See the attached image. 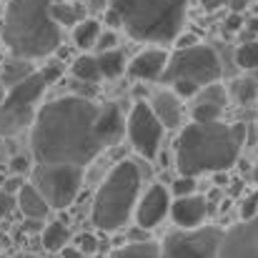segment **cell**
I'll return each instance as SVG.
<instances>
[{"mask_svg": "<svg viewBox=\"0 0 258 258\" xmlns=\"http://www.w3.org/2000/svg\"><path fill=\"white\" fill-rule=\"evenodd\" d=\"M78 248L83 251V256H93V253L98 251L95 236H93V233H81V236H78Z\"/></svg>", "mask_w": 258, "mask_h": 258, "instance_id": "34", "label": "cell"}, {"mask_svg": "<svg viewBox=\"0 0 258 258\" xmlns=\"http://www.w3.org/2000/svg\"><path fill=\"white\" fill-rule=\"evenodd\" d=\"M108 258H163L161 246L153 241H138V243H125L115 248Z\"/></svg>", "mask_w": 258, "mask_h": 258, "instance_id": "21", "label": "cell"}, {"mask_svg": "<svg viewBox=\"0 0 258 258\" xmlns=\"http://www.w3.org/2000/svg\"><path fill=\"white\" fill-rule=\"evenodd\" d=\"M30 178H33V185L50 203V208L53 211H63L81 193L83 168L63 166V163H35L33 171H30Z\"/></svg>", "mask_w": 258, "mask_h": 258, "instance_id": "8", "label": "cell"}, {"mask_svg": "<svg viewBox=\"0 0 258 258\" xmlns=\"http://www.w3.org/2000/svg\"><path fill=\"white\" fill-rule=\"evenodd\" d=\"M53 15L60 25H78L83 20V8L71 3H53Z\"/></svg>", "mask_w": 258, "mask_h": 258, "instance_id": "26", "label": "cell"}, {"mask_svg": "<svg viewBox=\"0 0 258 258\" xmlns=\"http://www.w3.org/2000/svg\"><path fill=\"white\" fill-rule=\"evenodd\" d=\"M100 105L66 95L40 105L30 125V148L35 163H63L86 168L105 148L98 136Z\"/></svg>", "mask_w": 258, "mask_h": 258, "instance_id": "1", "label": "cell"}, {"mask_svg": "<svg viewBox=\"0 0 258 258\" xmlns=\"http://www.w3.org/2000/svg\"><path fill=\"white\" fill-rule=\"evenodd\" d=\"M223 241V228L218 226H198L173 231L161 243L163 258H218Z\"/></svg>", "mask_w": 258, "mask_h": 258, "instance_id": "9", "label": "cell"}, {"mask_svg": "<svg viewBox=\"0 0 258 258\" xmlns=\"http://www.w3.org/2000/svg\"><path fill=\"white\" fill-rule=\"evenodd\" d=\"M241 216H243V221L258 216V193H248V196H246V201H243V206H241Z\"/></svg>", "mask_w": 258, "mask_h": 258, "instance_id": "32", "label": "cell"}, {"mask_svg": "<svg viewBox=\"0 0 258 258\" xmlns=\"http://www.w3.org/2000/svg\"><path fill=\"white\" fill-rule=\"evenodd\" d=\"M241 25H243V20H241V15H238V13H233V15L226 20V30H238Z\"/></svg>", "mask_w": 258, "mask_h": 258, "instance_id": "38", "label": "cell"}, {"mask_svg": "<svg viewBox=\"0 0 258 258\" xmlns=\"http://www.w3.org/2000/svg\"><path fill=\"white\" fill-rule=\"evenodd\" d=\"M236 63L243 71H258V38L246 40L243 45H238L236 50Z\"/></svg>", "mask_w": 258, "mask_h": 258, "instance_id": "25", "label": "cell"}, {"mask_svg": "<svg viewBox=\"0 0 258 258\" xmlns=\"http://www.w3.org/2000/svg\"><path fill=\"white\" fill-rule=\"evenodd\" d=\"M10 168L15 173H25V171H30V161H28L25 156H15L13 163H10Z\"/></svg>", "mask_w": 258, "mask_h": 258, "instance_id": "35", "label": "cell"}, {"mask_svg": "<svg viewBox=\"0 0 258 258\" xmlns=\"http://www.w3.org/2000/svg\"><path fill=\"white\" fill-rule=\"evenodd\" d=\"M206 201L201 196H183L175 198L171 206V218L178 228H198L206 221Z\"/></svg>", "mask_w": 258, "mask_h": 258, "instance_id": "14", "label": "cell"}, {"mask_svg": "<svg viewBox=\"0 0 258 258\" xmlns=\"http://www.w3.org/2000/svg\"><path fill=\"white\" fill-rule=\"evenodd\" d=\"M18 208L23 211L25 218H38V221H43L53 211L50 203L43 198V193L33 183H23V188L18 190Z\"/></svg>", "mask_w": 258, "mask_h": 258, "instance_id": "17", "label": "cell"}, {"mask_svg": "<svg viewBox=\"0 0 258 258\" xmlns=\"http://www.w3.org/2000/svg\"><path fill=\"white\" fill-rule=\"evenodd\" d=\"M201 100L198 103H218V105H226V88H221L218 83H211V86H203L198 90Z\"/></svg>", "mask_w": 258, "mask_h": 258, "instance_id": "28", "label": "cell"}, {"mask_svg": "<svg viewBox=\"0 0 258 258\" xmlns=\"http://www.w3.org/2000/svg\"><path fill=\"white\" fill-rule=\"evenodd\" d=\"M171 86L180 98H193V95H198V90H201V86H196L193 81H175Z\"/></svg>", "mask_w": 258, "mask_h": 258, "instance_id": "33", "label": "cell"}, {"mask_svg": "<svg viewBox=\"0 0 258 258\" xmlns=\"http://www.w3.org/2000/svg\"><path fill=\"white\" fill-rule=\"evenodd\" d=\"M171 193L175 198L193 196V193H196V178H193V175H180V178H175L171 185Z\"/></svg>", "mask_w": 258, "mask_h": 258, "instance_id": "29", "label": "cell"}, {"mask_svg": "<svg viewBox=\"0 0 258 258\" xmlns=\"http://www.w3.org/2000/svg\"><path fill=\"white\" fill-rule=\"evenodd\" d=\"M203 3V8L206 10H216V8H221L223 5V0H201Z\"/></svg>", "mask_w": 258, "mask_h": 258, "instance_id": "40", "label": "cell"}, {"mask_svg": "<svg viewBox=\"0 0 258 258\" xmlns=\"http://www.w3.org/2000/svg\"><path fill=\"white\" fill-rule=\"evenodd\" d=\"M221 78V60L216 55V50L211 45H193V48H178L171 53L168 68L163 73L166 83H175V81H193L196 86H211L218 83Z\"/></svg>", "mask_w": 258, "mask_h": 258, "instance_id": "7", "label": "cell"}, {"mask_svg": "<svg viewBox=\"0 0 258 258\" xmlns=\"http://www.w3.org/2000/svg\"><path fill=\"white\" fill-rule=\"evenodd\" d=\"M115 45H118V35L113 30H105V33H100V38L95 43V50L105 53V50H115Z\"/></svg>", "mask_w": 258, "mask_h": 258, "instance_id": "30", "label": "cell"}, {"mask_svg": "<svg viewBox=\"0 0 258 258\" xmlns=\"http://www.w3.org/2000/svg\"><path fill=\"white\" fill-rule=\"evenodd\" d=\"M0 258H8V256H5V253H0Z\"/></svg>", "mask_w": 258, "mask_h": 258, "instance_id": "45", "label": "cell"}, {"mask_svg": "<svg viewBox=\"0 0 258 258\" xmlns=\"http://www.w3.org/2000/svg\"><path fill=\"white\" fill-rule=\"evenodd\" d=\"M18 206V196H13V193H8L5 188H0V221L5 218V216H10V211Z\"/></svg>", "mask_w": 258, "mask_h": 258, "instance_id": "31", "label": "cell"}, {"mask_svg": "<svg viewBox=\"0 0 258 258\" xmlns=\"http://www.w3.org/2000/svg\"><path fill=\"white\" fill-rule=\"evenodd\" d=\"M0 38L13 58L40 60L55 53L60 23L53 15V0H8Z\"/></svg>", "mask_w": 258, "mask_h": 258, "instance_id": "3", "label": "cell"}, {"mask_svg": "<svg viewBox=\"0 0 258 258\" xmlns=\"http://www.w3.org/2000/svg\"><path fill=\"white\" fill-rule=\"evenodd\" d=\"M226 180H228V175H226V171L216 173V183H218V185H223V183H226Z\"/></svg>", "mask_w": 258, "mask_h": 258, "instance_id": "42", "label": "cell"}, {"mask_svg": "<svg viewBox=\"0 0 258 258\" xmlns=\"http://www.w3.org/2000/svg\"><path fill=\"white\" fill-rule=\"evenodd\" d=\"M71 76L81 83L88 86H95L103 81V71H100V63H98V55H81L73 60L71 66Z\"/></svg>", "mask_w": 258, "mask_h": 258, "instance_id": "19", "label": "cell"}, {"mask_svg": "<svg viewBox=\"0 0 258 258\" xmlns=\"http://www.w3.org/2000/svg\"><path fill=\"white\" fill-rule=\"evenodd\" d=\"M5 95H8V90H5V83H3V81H0V103H3V100H5Z\"/></svg>", "mask_w": 258, "mask_h": 258, "instance_id": "43", "label": "cell"}, {"mask_svg": "<svg viewBox=\"0 0 258 258\" xmlns=\"http://www.w3.org/2000/svg\"><path fill=\"white\" fill-rule=\"evenodd\" d=\"M223 5L228 10H233V13H241V10H246L251 5V0H223Z\"/></svg>", "mask_w": 258, "mask_h": 258, "instance_id": "37", "label": "cell"}, {"mask_svg": "<svg viewBox=\"0 0 258 258\" xmlns=\"http://www.w3.org/2000/svg\"><path fill=\"white\" fill-rule=\"evenodd\" d=\"M100 23L93 20V18H83L78 25H73V43L81 48V50H93L98 38H100Z\"/></svg>", "mask_w": 258, "mask_h": 258, "instance_id": "20", "label": "cell"}, {"mask_svg": "<svg viewBox=\"0 0 258 258\" xmlns=\"http://www.w3.org/2000/svg\"><path fill=\"white\" fill-rule=\"evenodd\" d=\"M63 258H83V251L81 248H73V246H66L63 248Z\"/></svg>", "mask_w": 258, "mask_h": 258, "instance_id": "39", "label": "cell"}, {"mask_svg": "<svg viewBox=\"0 0 258 258\" xmlns=\"http://www.w3.org/2000/svg\"><path fill=\"white\" fill-rule=\"evenodd\" d=\"M63 76L60 63H48L38 68L30 78L8 90L5 100L0 103V136L13 138L20 131L30 128L38 110H40V98L53 83H58Z\"/></svg>", "mask_w": 258, "mask_h": 258, "instance_id": "6", "label": "cell"}, {"mask_svg": "<svg viewBox=\"0 0 258 258\" xmlns=\"http://www.w3.org/2000/svg\"><path fill=\"white\" fill-rule=\"evenodd\" d=\"M98 63H100V71H103V78L113 81L123 73L125 68V58L120 50H105V53H98Z\"/></svg>", "mask_w": 258, "mask_h": 258, "instance_id": "24", "label": "cell"}, {"mask_svg": "<svg viewBox=\"0 0 258 258\" xmlns=\"http://www.w3.org/2000/svg\"><path fill=\"white\" fill-rule=\"evenodd\" d=\"M171 193L166 190V185H161V183H156V185H151L148 190H146V196L138 201V206H136V223L141 226V228H146V231H151V228H156L166 216H171Z\"/></svg>", "mask_w": 258, "mask_h": 258, "instance_id": "12", "label": "cell"}, {"mask_svg": "<svg viewBox=\"0 0 258 258\" xmlns=\"http://www.w3.org/2000/svg\"><path fill=\"white\" fill-rule=\"evenodd\" d=\"M163 131H166V125L161 123V118L156 115V110L148 103L138 100L131 108L128 141L141 156H146V158H156L158 156V148H161V141H163Z\"/></svg>", "mask_w": 258, "mask_h": 258, "instance_id": "10", "label": "cell"}, {"mask_svg": "<svg viewBox=\"0 0 258 258\" xmlns=\"http://www.w3.org/2000/svg\"><path fill=\"white\" fill-rule=\"evenodd\" d=\"M110 10L133 40L166 45L183 30L188 0H110Z\"/></svg>", "mask_w": 258, "mask_h": 258, "instance_id": "4", "label": "cell"}, {"mask_svg": "<svg viewBox=\"0 0 258 258\" xmlns=\"http://www.w3.org/2000/svg\"><path fill=\"white\" fill-rule=\"evenodd\" d=\"M231 95H233L236 103H241V105H251V103L256 100V95H258V78L246 76V78L233 81V83H231Z\"/></svg>", "mask_w": 258, "mask_h": 258, "instance_id": "23", "label": "cell"}, {"mask_svg": "<svg viewBox=\"0 0 258 258\" xmlns=\"http://www.w3.org/2000/svg\"><path fill=\"white\" fill-rule=\"evenodd\" d=\"M248 33H251V35H258V15L248 20Z\"/></svg>", "mask_w": 258, "mask_h": 258, "instance_id": "41", "label": "cell"}, {"mask_svg": "<svg viewBox=\"0 0 258 258\" xmlns=\"http://www.w3.org/2000/svg\"><path fill=\"white\" fill-rule=\"evenodd\" d=\"M246 143L243 123H190L175 143V166L180 175L228 171Z\"/></svg>", "mask_w": 258, "mask_h": 258, "instance_id": "2", "label": "cell"}, {"mask_svg": "<svg viewBox=\"0 0 258 258\" xmlns=\"http://www.w3.org/2000/svg\"><path fill=\"white\" fill-rule=\"evenodd\" d=\"M141 171L133 161H120L100 183L93 201V223L100 231H118L138 206Z\"/></svg>", "mask_w": 258, "mask_h": 258, "instance_id": "5", "label": "cell"}, {"mask_svg": "<svg viewBox=\"0 0 258 258\" xmlns=\"http://www.w3.org/2000/svg\"><path fill=\"white\" fill-rule=\"evenodd\" d=\"M253 178H256V183H258V163H256V168H253Z\"/></svg>", "mask_w": 258, "mask_h": 258, "instance_id": "44", "label": "cell"}, {"mask_svg": "<svg viewBox=\"0 0 258 258\" xmlns=\"http://www.w3.org/2000/svg\"><path fill=\"white\" fill-rule=\"evenodd\" d=\"M38 68H33V60H25V58H13V60H5L0 66V81L5 83V88H15L18 83H23L25 78H30Z\"/></svg>", "mask_w": 258, "mask_h": 258, "instance_id": "18", "label": "cell"}, {"mask_svg": "<svg viewBox=\"0 0 258 258\" xmlns=\"http://www.w3.org/2000/svg\"><path fill=\"white\" fill-rule=\"evenodd\" d=\"M68 238H71V231H68V226H63L60 221L48 223V226L43 228V236H40L45 251H63V248L68 246Z\"/></svg>", "mask_w": 258, "mask_h": 258, "instance_id": "22", "label": "cell"}, {"mask_svg": "<svg viewBox=\"0 0 258 258\" xmlns=\"http://www.w3.org/2000/svg\"><path fill=\"white\" fill-rule=\"evenodd\" d=\"M221 113H223V105H218V103H198L190 110L196 123H216V120H221Z\"/></svg>", "mask_w": 258, "mask_h": 258, "instance_id": "27", "label": "cell"}, {"mask_svg": "<svg viewBox=\"0 0 258 258\" xmlns=\"http://www.w3.org/2000/svg\"><path fill=\"white\" fill-rule=\"evenodd\" d=\"M168 60H171V55L161 45L146 48L128 63V76L133 81H146V83L158 81V78H163V73L168 68Z\"/></svg>", "mask_w": 258, "mask_h": 258, "instance_id": "13", "label": "cell"}, {"mask_svg": "<svg viewBox=\"0 0 258 258\" xmlns=\"http://www.w3.org/2000/svg\"><path fill=\"white\" fill-rule=\"evenodd\" d=\"M175 45L178 48H193V45H198V38L193 33H185V35H178L175 38Z\"/></svg>", "mask_w": 258, "mask_h": 258, "instance_id": "36", "label": "cell"}, {"mask_svg": "<svg viewBox=\"0 0 258 258\" xmlns=\"http://www.w3.org/2000/svg\"><path fill=\"white\" fill-rule=\"evenodd\" d=\"M218 258H258V216L233 223L223 231Z\"/></svg>", "mask_w": 258, "mask_h": 258, "instance_id": "11", "label": "cell"}, {"mask_svg": "<svg viewBox=\"0 0 258 258\" xmlns=\"http://www.w3.org/2000/svg\"><path fill=\"white\" fill-rule=\"evenodd\" d=\"M128 131V125L123 123V113L115 103H100V113H98V136L105 143V148L115 146L123 133Z\"/></svg>", "mask_w": 258, "mask_h": 258, "instance_id": "15", "label": "cell"}, {"mask_svg": "<svg viewBox=\"0 0 258 258\" xmlns=\"http://www.w3.org/2000/svg\"><path fill=\"white\" fill-rule=\"evenodd\" d=\"M151 108L156 110V115L161 118V123L166 128H178L183 120V110H180V95L175 90H161L153 95Z\"/></svg>", "mask_w": 258, "mask_h": 258, "instance_id": "16", "label": "cell"}]
</instances>
